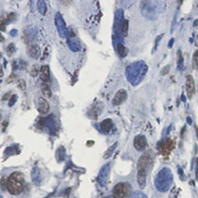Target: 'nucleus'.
Segmentation results:
<instances>
[{
  "label": "nucleus",
  "instance_id": "f257e3e1",
  "mask_svg": "<svg viewBox=\"0 0 198 198\" xmlns=\"http://www.w3.org/2000/svg\"><path fill=\"white\" fill-rule=\"evenodd\" d=\"M6 188L12 195H19L24 189V176L20 173H14L7 178Z\"/></svg>",
  "mask_w": 198,
  "mask_h": 198
},
{
  "label": "nucleus",
  "instance_id": "f03ea898",
  "mask_svg": "<svg viewBox=\"0 0 198 198\" xmlns=\"http://www.w3.org/2000/svg\"><path fill=\"white\" fill-rule=\"evenodd\" d=\"M171 180H173L171 173L168 169H164L160 171L159 174L157 175V178H155V187H157L158 190L164 192L169 189Z\"/></svg>",
  "mask_w": 198,
  "mask_h": 198
},
{
  "label": "nucleus",
  "instance_id": "7ed1b4c3",
  "mask_svg": "<svg viewBox=\"0 0 198 198\" xmlns=\"http://www.w3.org/2000/svg\"><path fill=\"white\" fill-rule=\"evenodd\" d=\"M132 187L127 182H119L113 188L114 198H128L131 195Z\"/></svg>",
  "mask_w": 198,
  "mask_h": 198
},
{
  "label": "nucleus",
  "instance_id": "20e7f679",
  "mask_svg": "<svg viewBox=\"0 0 198 198\" xmlns=\"http://www.w3.org/2000/svg\"><path fill=\"white\" fill-rule=\"evenodd\" d=\"M55 22H56V29H58V33L60 35V37L61 38H65L67 36V29H66V25L65 23V20L62 19L61 15L60 13L56 14L55 17Z\"/></svg>",
  "mask_w": 198,
  "mask_h": 198
},
{
  "label": "nucleus",
  "instance_id": "39448f33",
  "mask_svg": "<svg viewBox=\"0 0 198 198\" xmlns=\"http://www.w3.org/2000/svg\"><path fill=\"white\" fill-rule=\"evenodd\" d=\"M109 173H110V164H104L100 171H99L98 173V183L100 184V186L104 187L108 182V178H109Z\"/></svg>",
  "mask_w": 198,
  "mask_h": 198
},
{
  "label": "nucleus",
  "instance_id": "423d86ee",
  "mask_svg": "<svg viewBox=\"0 0 198 198\" xmlns=\"http://www.w3.org/2000/svg\"><path fill=\"white\" fill-rule=\"evenodd\" d=\"M174 148V142L171 139H165L164 142L160 145L159 150L163 155H168Z\"/></svg>",
  "mask_w": 198,
  "mask_h": 198
},
{
  "label": "nucleus",
  "instance_id": "0eeeda50",
  "mask_svg": "<svg viewBox=\"0 0 198 198\" xmlns=\"http://www.w3.org/2000/svg\"><path fill=\"white\" fill-rule=\"evenodd\" d=\"M185 88H186L187 97H188L189 99H191L195 93V82H194V79L192 77V75H187Z\"/></svg>",
  "mask_w": 198,
  "mask_h": 198
},
{
  "label": "nucleus",
  "instance_id": "6e6552de",
  "mask_svg": "<svg viewBox=\"0 0 198 198\" xmlns=\"http://www.w3.org/2000/svg\"><path fill=\"white\" fill-rule=\"evenodd\" d=\"M134 147L137 151H144L147 147V139L143 135L136 136L134 139Z\"/></svg>",
  "mask_w": 198,
  "mask_h": 198
},
{
  "label": "nucleus",
  "instance_id": "1a4fd4ad",
  "mask_svg": "<svg viewBox=\"0 0 198 198\" xmlns=\"http://www.w3.org/2000/svg\"><path fill=\"white\" fill-rule=\"evenodd\" d=\"M151 163H152V155H151V152H148L140 158L138 163V169H148V166Z\"/></svg>",
  "mask_w": 198,
  "mask_h": 198
},
{
  "label": "nucleus",
  "instance_id": "9d476101",
  "mask_svg": "<svg viewBox=\"0 0 198 198\" xmlns=\"http://www.w3.org/2000/svg\"><path fill=\"white\" fill-rule=\"evenodd\" d=\"M127 99V91L125 89H120L116 92L115 96L113 98V104L114 105H121Z\"/></svg>",
  "mask_w": 198,
  "mask_h": 198
},
{
  "label": "nucleus",
  "instance_id": "9b49d317",
  "mask_svg": "<svg viewBox=\"0 0 198 198\" xmlns=\"http://www.w3.org/2000/svg\"><path fill=\"white\" fill-rule=\"evenodd\" d=\"M137 180L138 184L141 189H144L146 183H147V171L144 169H138V173H137Z\"/></svg>",
  "mask_w": 198,
  "mask_h": 198
},
{
  "label": "nucleus",
  "instance_id": "f8f14e48",
  "mask_svg": "<svg viewBox=\"0 0 198 198\" xmlns=\"http://www.w3.org/2000/svg\"><path fill=\"white\" fill-rule=\"evenodd\" d=\"M38 110L41 114H47L50 111V104L46 100L45 97L38 98Z\"/></svg>",
  "mask_w": 198,
  "mask_h": 198
},
{
  "label": "nucleus",
  "instance_id": "ddd939ff",
  "mask_svg": "<svg viewBox=\"0 0 198 198\" xmlns=\"http://www.w3.org/2000/svg\"><path fill=\"white\" fill-rule=\"evenodd\" d=\"M40 75H41V79L44 82H48L51 79V74H50V67L49 65H42L40 69Z\"/></svg>",
  "mask_w": 198,
  "mask_h": 198
},
{
  "label": "nucleus",
  "instance_id": "4468645a",
  "mask_svg": "<svg viewBox=\"0 0 198 198\" xmlns=\"http://www.w3.org/2000/svg\"><path fill=\"white\" fill-rule=\"evenodd\" d=\"M28 54L32 56L33 59H37V58H39V56L41 54V50L37 45H32L29 47Z\"/></svg>",
  "mask_w": 198,
  "mask_h": 198
},
{
  "label": "nucleus",
  "instance_id": "2eb2a0df",
  "mask_svg": "<svg viewBox=\"0 0 198 198\" xmlns=\"http://www.w3.org/2000/svg\"><path fill=\"white\" fill-rule=\"evenodd\" d=\"M113 127V123L111 119H105L103 120L100 124V128L103 132H109Z\"/></svg>",
  "mask_w": 198,
  "mask_h": 198
},
{
  "label": "nucleus",
  "instance_id": "dca6fc26",
  "mask_svg": "<svg viewBox=\"0 0 198 198\" xmlns=\"http://www.w3.org/2000/svg\"><path fill=\"white\" fill-rule=\"evenodd\" d=\"M41 90H42V93H43L45 98H51L52 97V90H51L50 86L47 84L46 82H44L43 84L41 85Z\"/></svg>",
  "mask_w": 198,
  "mask_h": 198
},
{
  "label": "nucleus",
  "instance_id": "f3484780",
  "mask_svg": "<svg viewBox=\"0 0 198 198\" xmlns=\"http://www.w3.org/2000/svg\"><path fill=\"white\" fill-rule=\"evenodd\" d=\"M117 52H118V54L121 58H124V56H127V49L125 48L124 45L121 44V43L117 44Z\"/></svg>",
  "mask_w": 198,
  "mask_h": 198
},
{
  "label": "nucleus",
  "instance_id": "a211bd4d",
  "mask_svg": "<svg viewBox=\"0 0 198 198\" xmlns=\"http://www.w3.org/2000/svg\"><path fill=\"white\" fill-rule=\"evenodd\" d=\"M38 10L39 12L42 14V15H45L46 12H47V4L45 1H42V0H40V1H38Z\"/></svg>",
  "mask_w": 198,
  "mask_h": 198
},
{
  "label": "nucleus",
  "instance_id": "6ab92c4d",
  "mask_svg": "<svg viewBox=\"0 0 198 198\" xmlns=\"http://www.w3.org/2000/svg\"><path fill=\"white\" fill-rule=\"evenodd\" d=\"M128 30H129V21L126 19L123 21V24H122V27H121V32L123 34L124 37H126L128 35Z\"/></svg>",
  "mask_w": 198,
  "mask_h": 198
},
{
  "label": "nucleus",
  "instance_id": "aec40b11",
  "mask_svg": "<svg viewBox=\"0 0 198 198\" xmlns=\"http://www.w3.org/2000/svg\"><path fill=\"white\" fill-rule=\"evenodd\" d=\"M117 145H118V143L113 144V145L111 146V147L106 151L105 155H104V159H108V158H110V157H111V155H113V153H114V151H115L116 147H117Z\"/></svg>",
  "mask_w": 198,
  "mask_h": 198
},
{
  "label": "nucleus",
  "instance_id": "412c9836",
  "mask_svg": "<svg viewBox=\"0 0 198 198\" xmlns=\"http://www.w3.org/2000/svg\"><path fill=\"white\" fill-rule=\"evenodd\" d=\"M192 69L198 70V51H195L192 56Z\"/></svg>",
  "mask_w": 198,
  "mask_h": 198
},
{
  "label": "nucleus",
  "instance_id": "4be33fe9",
  "mask_svg": "<svg viewBox=\"0 0 198 198\" xmlns=\"http://www.w3.org/2000/svg\"><path fill=\"white\" fill-rule=\"evenodd\" d=\"M69 46H70V48L74 51V52H77L79 50V44H76L74 41H72V40H70L69 41Z\"/></svg>",
  "mask_w": 198,
  "mask_h": 198
},
{
  "label": "nucleus",
  "instance_id": "5701e85b",
  "mask_svg": "<svg viewBox=\"0 0 198 198\" xmlns=\"http://www.w3.org/2000/svg\"><path fill=\"white\" fill-rule=\"evenodd\" d=\"M178 66L179 67V70H182L183 69V59H182V56H181V51H178Z\"/></svg>",
  "mask_w": 198,
  "mask_h": 198
},
{
  "label": "nucleus",
  "instance_id": "b1692460",
  "mask_svg": "<svg viewBox=\"0 0 198 198\" xmlns=\"http://www.w3.org/2000/svg\"><path fill=\"white\" fill-rule=\"evenodd\" d=\"M169 69H170V66L168 65H165L164 67H163V70H160V75H163V76H164V75H166L169 74Z\"/></svg>",
  "mask_w": 198,
  "mask_h": 198
},
{
  "label": "nucleus",
  "instance_id": "393cba45",
  "mask_svg": "<svg viewBox=\"0 0 198 198\" xmlns=\"http://www.w3.org/2000/svg\"><path fill=\"white\" fill-rule=\"evenodd\" d=\"M131 198H147V196L142 192H135L134 194L131 195Z\"/></svg>",
  "mask_w": 198,
  "mask_h": 198
},
{
  "label": "nucleus",
  "instance_id": "a878e982",
  "mask_svg": "<svg viewBox=\"0 0 198 198\" xmlns=\"http://www.w3.org/2000/svg\"><path fill=\"white\" fill-rule=\"evenodd\" d=\"M14 50H15L14 45H13V44H10V45L8 46V49H7V51H8V55L11 56V55L14 53Z\"/></svg>",
  "mask_w": 198,
  "mask_h": 198
},
{
  "label": "nucleus",
  "instance_id": "bb28decb",
  "mask_svg": "<svg viewBox=\"0 0 198 198\" xmlns=\"http://www.w3.org/2000/svg\"><path fill=\"white\" fill-rule=\"evenodd\" d=\"M37 65H33V69H32V71H31V74H32L33 76H36V74H37L38 72V69H37Z\"/></svg>",
  "mask_w": 198,
  "mask_h": 198
},
{
  "label": "nucleus",
  "instance_id": "cd10ccee",
  "mask_svg": "<svg viewBox=\"0 0 198 198\" xmlns=\"http://www.w3.org/2000/svg\"><path fill=\"white\" fill-rule=\"evenodd\" d=\"M5 29H6V28H5V24L4 23H0V30H1V31H5Z\"/></svg>",
  "mask_w": 198,
  "mask_h": 198
},
{
  "label": "nucleus",
  "instance_id": "c85d7f7f",
  "mask_svg": "<svg viewBox=\"0 0 198 198\" xmlns=\"http://www.w3.org/2000/svg\"><path fill=\"white\" fill-rule=\"evenodd\" d=\"M196 166H197V170H196V178H198V159H196Z\"/></svg>",
  "mask_w": 198,
  "mask_h": 198
},
{
  "label": "nucleus",
  "instance_id": "c756f323",
  "mask_svg": "<svg viewBox=\"0 0 198 198\" xmlns=\"http://www.w3.org/2000/svg\"><path fill=\"white\" fill-rule=\"evenodd\" d=\"M173 39H171L170 41H169V48H171V47H173Z\"/></svg>",
  "mask_w": 198,
  "mask_h": 198
},
{
  "label": "nucleus",
  "instance_id": "7c9ffc66",
  "mask_svg": "<svg viewBox=\"0 0 198 198\" xmlns=\"http://www.w3.org/2000/svg\"><path fill=\"white\" fill-rule=\"evenodd\" d=\"M4 41V37L3 36H1V34H0V42H3Z\"/></svg>",
  "mask_w": 198,
  "mask_h": 198
},
{
  "label": "nucleus",
  "instance_id": "2f4dec72",
  "mask_svg": "<svg viewBox=\"0 0 198 198\" xmlns=\"http://www.w3.org/2000/svg\"><path fill=\"white\" fill-rule=\"evenodd\" d=\"M195 46H196V47H198V36H197L196 41H195Z\"/></svg>",
  "mask_w": 198,
  "mask_h": 198
},
{
  "label": "nucleus",
  "instance_id": "473e14b6",
  "mask_svg": "<svg viewBox=\"0 0 198 198\" xmlns=\"http://www.w3.org/2000/svg\"><path fill=\"white\" fill-rule=\"evenodd\" d=\"M196 134H197V138H198V127H196Z\"/></svg>",
  "mask_w": 198,
  "mask_h": 198
},
{
  "label": "nucleus",
  "instance_id": "72a5a7b5",
  "mask_svg": "<svg viewBox=\"0 0 198 198\" xmlns=\"http://www.w3.org/2000/svg\"><path fill=\"white\" fill-rule=\"evenodd\" d=\"M106 198H114L113 196H108V197H106Z\"/></svg>",
  "mask_w": 198,
  "mask_h": 198
},
{
  "label": "nucleus",
  "instance_id": "f704fd0d",
  "mask_svg": "<svg viewBox=\"0 0 198 198\" xmlns=\"http://www.w3.org/2000/svg\"><path fill=\"white\" fill-rule=\"evenodd\" d=\"M0 56H1V54H0Z\"/></svg>",
  "mask_w": 198,
  "mask_h": 198
},
{
  "label": "nucleus",
  "instance_id": "c9c22d12",
  "mask_svg": "<svg viewBox=\"0 0 198 198\" xmlns=\"http://www.w3.org/2000/svg\"><path fill=\"white\" fill-rule=\"evenodd\" d=\"M0 198H1V197H0Z\"/></svg>",
  "mask_w": 198,
  "mask_h": 198
}]
</instances>
